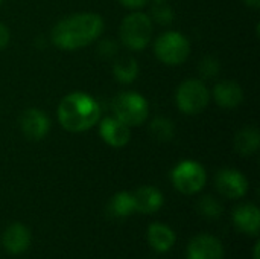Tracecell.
Returning a JSON list of instances; mask_svg holds the SVG:
<instances>
[{
  "label": "cell",
  "mask_w": 260,
  "mask_h": 259,
  "mask_svg": "<svg viewBox=\"0 0 260 259\" xmlns=\"http://www.w3.org/2000/svg\"><path fill=\"white\" fill-rule=\"evenodd\" d=\"M215 183H216V189L219 191V194H222L224 197L230 200L242 198L248 192V180L238 169H232V168L221 169L216 174Z\"/></svg>",
  "instance_id": "obj_8"
},
{
  "label": "cell",
  "mask_w": 260,
  "mask_h": 259,
  "mask_svg": "<svg viewBox=\"0 0 260 259\" xmlns=\"http://www.w3.org/2000/svg\"><path fill=\"white\" fill-rule=\"evenodd\" d=\"M113 75L122 84H131L139 76V64L133 56H120L113 64Z\"/></svg>",
  "instance_id": "obj_18"
},
{
  "label": "cell",
  "mask_w": 260,
  "mask_h": 259,
  "mask_svg": "<svg viewBox=\"0 0 260 259\" xmlns=\"http://www.w3.org/2000/svg\"><path fill=\"white\" fill-rule=\"evenodd\" d=\"M122 6L125 8H129V9H139V8H143L145 5H148L149 0H119Z\"/></svg>",
  "instance_id": "obj_25"
},
{
  "label": "cell",
  "mask_w": 260,
  "mask_h": 259,
  "mask_svg": "<svg viewBox=\"0 0 260 259\" xmlns=\"http://www.w3.org/2000/svg\"><path fill=\"white\" fill-rule=\"evenodd\" d=\"M99 121L101 107L98 101L84 92L69 93L58 105V122L70 133L87 131Z\"/></svg>",
  "instance_id": "obj_2"
},
{
  "label": "cell",
  "mask_w": 260,
  "mask_h": 259,
  "mask_svg": "<svg viewBox=\"0 0 260 259\" xmlns=\"http://www.w3.org/2000/svg\"><path fill=\"white\" fill-rule=\"evenodd\" d=\"M3 247L11 255H21L24 253L32 243V235L27 226L23 223H12L6 227L2 237Z\"/></svg>",
  "instance_id": "obj_12"
},
{
  "label": "cell",
  "mask_w": 260,
  "mask_h": 259,
  "mask_svg": "<svg viewBox=\"0 0 260 259\" xmlns=\"http://www.w3.org/2000/svg\"><path fill=\"white\" fill-rule=\"evenodd\" d=\"M99 50H101V53H104L105 56H111V55L116 53L117 46H116V43H113V41H110V40H105V41L101 43Z\"/></svg>",
  "instance_id": "obj_24"
},
{
  "label": "cell",
  "mask_w": 260,
  "mask_h": 259,
  "mask_svg": "<svg viewBox=\"0 0 260 259\" xmlns=\"http://www.w3.org/2000/svg\"><path fill=\"white\" fill-rule=\"evenodd\" d=\"M8 43H9V31L3 23H0V50L5 49Z\"/></svg>",
  "instance_id": "obj_26"
},
{
  "label": "cell",
  "mask_w": 260,
  "mask_h": 259,
  "mask_svg": "<svg viewBox=\"0 0 260 259\" xmlns=\"http://www.w3.org/2000/svg\"><path fill=\"white\" fill-rule=\"evenodd\" d=\"M175 131L174 122L168 118H155L149 125V133L158 142H168L172 139Z\"/></svg>",
  "instance_id": "obj_20"
},
{
  "label": "cell",
  "mask_w": 260,
  "mask_h": 259,
  "mask_svg": "<svg viewBox=\"0 0 260 259\" xmlns=\"http://www.w3.org/2000/svg\"><path fill=\"white\" fill-rule=\"evenodd\" d=\"M177 107L184 114H198L201 113L209 101L210 92L206 84L200 79H187L180 84L175 93Z\"/></svg>",
  "instance_id": "obj_7"
},
{
  "label": "cell",
  "mask_w": 260,
  "mask_h": 259,
  "mask_svg": "<svg viewBox=\"0 0 260 259\" xmlns=\"http://www.w3.org/2000/svg\"><path fill=\"white\" fill-rule=\"evenodd\" d=\"M146 238H148L149 246L158 253L169 252L177 241L175 232L168 224H163V223L149 224L148 232H146Z\"/></svg>",
  "instance_id": "obj_15"
},
{
  "label": "cell",
  "mask_w": 260,
  "mask_h": 259,
  "mask_svg": "<svg viewBox=\"0 0 260 259\" xmlns=\"http://www.w3.org/2000/svg\"><path fill=\"white\" fill-rule=\"evenodd\" d=\"M114 116L129 128L142 125L149 114V104L140 93L122 92L113 99Z\"/></svg>",
  "instance_id": "obj_4"
},
{
  "label": "cell",
  "mask_w": 260,
  "mask_h": 259,
  "mask_svg": "<svg viewBox=\"0 0 260 259\" xmlns=\"http://www.w3.org/2000/svg\"><path fill=\"white\" fill-rule=\"evenodd\" d=\"M108 211L114 218H126V217H129L131 214L136 212L134 195L131 192H126V191L117 192L111 198V202L108 205Z\"/></svg>",
  "instance_id": "obj_19"
},
{
  "label": "cell",
  "mask_w": 260,
  "mask_h": 259,
  "mask_svg": "<svg viewBox=\"0 0 260 259\" xmlns=\"http://www.w3.org/2000/svg\"><path fill=\"white\" fill-rule=\"evenodd\" d=\"M154 52L163 64L180 66L190 55V43L181 32L168 31L155 40Z\"/></svg>",
  "instance_id": "obj_5"
},
{
  "label": "cell",
  "mask_w": 260,
  "mask_h": 259,
  "mask_svg": "<svg viewBox=\"0 0 260 259\" xmlns=\"http://www.w3.org/2000/svg\"><path fill=\"white\" fill-rule=\"evenodd\" d=\"M244 2L251 8H259L260 6V0H244Z\"/></svg>",
  "instance_id": "obj_27"
},
{
  "label": "cell",
  "mask_w": 260,
  "mask_h": 259,
  "mask_svg": "<svg viewBox=\"0 0 260 259\" xmlns=\"http://www.w3.org/2000/svg\"><path fill=\"white\" fill-rule=\"evenodd\" d=\"M99 134L102 140L113 148H123L131 139V130L126 124L114 118H104L99 121Z\"/></svg>",
  "instance_id": "obj_11"
},
{
  "label": "cell",
  "mask_w": 260,
  "mask_h": 259,
  "mask_svg": "<svg viewBox=\"0 0 260 259\" xmlns=\"http://www.w3.org/2000/svg\"><path fill=\"white\" fill-rule=\"evenodd\" d=\"M20 128L29 140H41L50 131V119L40 108H27L20 116Z\"/></svg>",
  "instance_id": "obj_9"
},
{
  "label": "cell",
  "mask_w": 260,
  "mask_h": 259,
  "mask_svg": "<svg viewBox=\"0 0 260 259\" xmlns=\"http://www.w3.org/2000/svg\"><path fill=\"white\" fill-rule=\"evenodd\" d=\"M187 259H224L222 243L209 234L197 235L189 243Z\"/></svg>",
  "instance_id": "obj_10"
},
{
  "label": "cell",
  "mask_w": 260,
  "mask_h": 259,
  "mask_svg": "<svg viewBox=\"0 0 260 259\" xmlns=\"http://www.w3.org/2000/svg\"><path fill=\"white\" fill-rule=\"evenodd\" d=\"M172 185L184 195L198 194L207 182V172L204 166L195 160L180 162L171 172Z\"/></svg>",
  "instance_id": "obj_6"
},
{
  "label": "cell",
  "mask_w": 260,
  "mask_h": 259,
  "mask_svg": "<svg viewBox=\"0 0 260 259\" xmlns=\"http://www.w3.org/2000/svg\"><path fill=\"white\" fill-rule=\"evenodd\" d=\"M233 223L236 229L247 235H257L260 231V211L253 203L239 205L233 211Z\"/></svg>",
  "instance_id": "obj_13"
},
{
  "label": "cell",
  "mask_w": 260,
  "mask_h": 259,
  "mask_svg": "<svg viewBox=\"0 0 260 259\" xmlns=\"http://www.w3.org/2000/svg\"><path fill=\"white\" fill-rule=\"evenodd\" d=\"M213 98L222 108H236L244 101L242 87L235 81H221L213 89Z\"/></svg>",
  "instance_id": "obj_14"
},
{
  "label": "cell",
  "mask_w": 260,
  "mask_h": 259,
  "mask_svg": "<svg viewBox=\"0 0 260 259\" xmlns=\"http://www.w3.org/2000/svg\"><path fill=\"white\" fill-rule=\"evenodd\" d=\"M198 212L207 218V220H218L221 215H222V205L219 200H216L215 197L212 195H204L200 202H198Z\"/></svg>",
  "instance_id": "obj_21"
},
{
  "label": "cell",
  "mask_w": 260,
  "mask_h": 259,
  "mask_svg": "<svg viewBox=\"0 0 260 259\" xmlns=\"http://www.w3.org/2000/svg\"><path fill=\"white\" fill-rule=\"evenodd\" d=\"M152 18L160 24H169L174 20V14L166 0H154L152 3Z\"/></svg>",
  "instance_id": "obj_22"
},
{
  "label": "cell",
  "mask_w": 260,
  "mask_h": 259,
  "mask_svg": "<svg viewBox=\"0 0 260 259\" xmlns=\"http://www.w3.org/2000/svg\"><path fill=\"white\" fill-rule=\"evenodd\" d=\"M136 211L140 214H154L161 209L165 203V197L155 186H142L134 194Z\"/></svg>",
  "instance_id": "obj_16"
},
{
  "label": "cell",
  "mask_w": 260,
  "mask_h": 259,
  "mask_svg": "<svg viewBox=\"0 0 260 259\" xmlns=\"http://www.w3.org/2000/svg\"><path fill=\"white\" fill-rule=\"evenodd\" d=\"M152 20L143 12H133L122 20L120 40L129 50H143L152 38Z\"/></svg>",
  "instance_id": "obj_3"
},
{
  "label": "cell",
  "mask_w": 260,
  "mask_h": 259,
  "mask_svg": "<svg viewBox=\"0 0 260 259\" xmlns=\"http://www.w3.org/2000/svg\"><path fill=\"white\" fill-rule=\"evenodd\" d=\"M260 133L256 127H245L235 136V150L242 156H251L259 150Z\"/></svg>",
  "instance_id": "obj_17"
},
{
  "label": "cell",
  "mask_w": 260,
  "mask_h": 259,
  "mask_svg": "<svg viewBox=\"0 0 260 259\" xmlns=\"http://www.w3.org/2000/svg\"><path fill=\"white\" fill-rule=\"evenodd\" d=\"M104 20L96 12H79L58 21L50 34L52 43L62 50H76L101 37Z\"/></svg>",
  "instance_id": "obj_1"
},
{
  "label": "cell",
  "mask_w": 260,
  "mask_h": 259,
  "mask_svg": "<svg viewBox=\"0 0 260 259\" xmlns=\"http://www.w3.org/2000/svg\"><path fill=\"white\" fill-rule=\"evenodd\" d=\"M198 70L204 78H215L221 70V63L215 56H204L198 64Z\"/></svg>",
  "instance_id": "obj_23"
},
{
  "label": "cell",
  "mask_w": 260,
  "mask_h": 259,
  "mask_svg": "<svg viewBox=\"0 0 260 259\" xmlns=\"http://www.w3.org/2000/svg\"><path fill=\"white\" fill-rule=\"evenodd\" d=\"M2 2H3V0H0V5H2Z\"/></svg>",
  "instance_id": "obj_29"
},
{
  "label": "cell",
  "mask_w": 260,
  "mask_h": 259,
  "mask_svg": "<svg viewBox=\"0 0 260 259\" xmlns=\"http://www.w3.org/2000/svg\"><path fill=\"white\" fill-rule=\"evenodd\" d=\"M259 249L260 244L259 243H256V244H254V249H253V259H259Z\"/></svg>",
  "instance_id": "obj_28"
}]
</instances>
